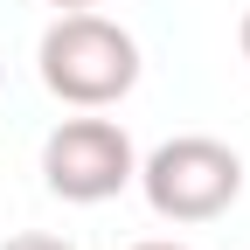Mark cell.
I'll list each match as a JSON object with an SVG mask.
<instances>
[{"mask_svg": "<svg viewBox=\"0 0 250 250\" xmlns=\"http://www.w3.org/2000/svg\"><path fill=\"white\" fill-rule=\"evenodd\" d=\"M35 62H42L49 98L77 104V111H104L139 83V42L111 14H90V7H62L42 28Z\"/></svg>", "mask_w": 250, "mask_h": 250, "instance_id": "1", "label": "cell"}, {"mask_svg": "<svg viewBox=\"0 0 250 250\" xmlns=\"http://www.w3.org/2000/svg\"><path fill=\"white\" fill-rule=\"evenodd\" d=\"M132 181L146 188V208L160 223H215L243 195V153L208 132H181L167 146H153Z\"/></svg>", "mask_w": 250, "mask_h": 250, "instance_id": "2", "label": "cell"}, {"mask_svg": "<svg viewBox=\"0 0 250 250\" xmlns=\"http://www.w3.org/2000/svg\"><path fill=\"white\" fill-rule=\"evenodd\" d=\"M132 174H139V153H132V139H125L118 118H62L42 139V181H49V195L77 202V208L125 195Z\"/></svg>", "mask_w": 250, "mask_h": 250, "instance_id": "3", "label": "cell"}, {"mask_svg": "<svg viewBox=\"0 0 250 250\" xmlns=\"http://www.w3.org/2000/svg\"><path fill=\"white\" fill-rule=\"evenodd\" d=\"M0 250H77V243H62V236H42V229H28V236H7Z\"/></svg>", "mask_w": 250, "mask_h": 250, "instance_id": "4", "label": "cell"}, {"mask_svg": "<svg viewBox=\"0 0 250 250\" xmlns=\"http://www.w3.org/2000/svg\"><path fill=\"white\" fill-rule=\"evenodd\" d=\"M125 250H188V243H167V236H146V243H125Z\"/></svg>", "mask_w": 250, "mask_h": 250, "instance_id": "5", "label": "cell"}, {"mask_svg": "<svg viewBox=\"0 0 250 250\" xmlns=\"http://www.w3.org/2000/svg\"><path fill=\"white\" fill-rule=\"evenodd\" d=\"M236 42H243V62H250V7H243V28H236Z\"/></svg>", "mask_w": 250, "mask_h": 250, "instance_id": "6", "label": "cell"}, {"mask_svg": "<svg viewBox=\"0 0 250 250\" xmlns=\"http://www.w3.org/2000/svg\"><path fill=\"white\" fill-rule=\"evenodd\" d=\"M49 7H104V0H49Z\"/></svg>", "mask_w": 250, "mask_h": 250, "instance_id": "7", "label": "cell"}]
</instances>
